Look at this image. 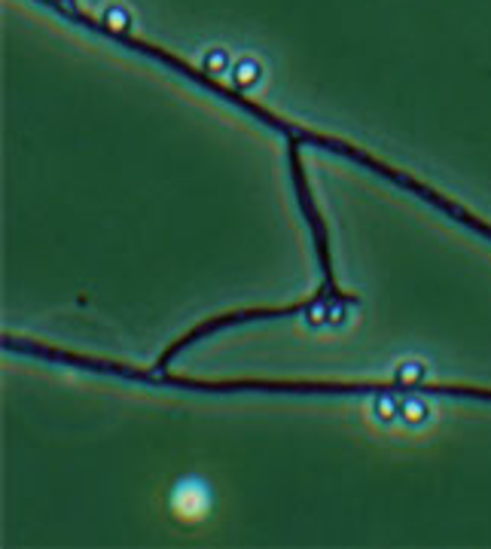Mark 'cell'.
Listing matches in <instances>:
<instances>
[{"label":"cell","instance_id":"cell-3","mask_svg":"<svg viewBox=\"0 0 491 549\" xmlns=\"http://www.w3.org/2000/svg\"><path fill=\"white\" fill-rule=\"evenodd\" d=\"M314 308H323V311H330V308H339V311H345L348 308V302H342L339 297H332L330 293V287H323L321 284V290L318 293H312L309 299H302V302H293V306H269V308H238V311H226V315H217V318H207V320H202V324H196L193 329H186L183 336H177L168 348H165L162 354H159V360H156V366L153 369H168L171 366V360L177 357V354H183L189 348V345H196V342H202V339H207V336H214V333H220V329H232V327H241V324H254V320H278V318H293V315H312Z\"/></svg>","mask_w":491,"mask_h":549},{"label":"cell","instance_id":"cell-2","mask_svg":"<svg viewBox=\"0 0 491 549\" xmlns=\"http://www.w3.org/2000/svg\"><path fill=\"white\" fill-rule=\"evenodd\" d=\"M95 369L110 378H126L138 385L177 387V391H202V394H323V397H376V394H427V397H455V400L491 403V387L476 385H452V382H330V378H193L171 376L168 369H140L119 360H95Z\"/></svg>","mask_w":491,"mask_h":549},{"label":"cell","instance_id":"cell-1","mask_svg":"<svg viewBox=\"0 0 491 549\" xmlns=\"http://www.w3.org/2000/svg\"><path fill=\"white\" fill-rule=\"evenodd\" d=\"M40 3H49V6H55V10L61 13V15H68V19L80 22V24H86V28H91L95 34H104V37L116 40V43H122V46L135 49V52H140V55L153 58V62H159V64H165V67H171V71L183 73V77H186L189 83H196V86L207 89V92H211V95H220V98H226L229 104H235L238 110H244L247 116H254V120H260L263 125H269V129H274L278 134H284L287 141H299V143H309V147H318V150H330L332 156L351 159V162L363 165V168H369L372 174L385 177L388 183H394V187H400V190H406V192H412V196H418L421 201H427L430 208H437L439 214L452 217L455 223L467 226V229H473L476 235H482V238H488V241H491V223H488V220L476 217V214H473V211L461 208V205H457V201H452V199H446L443 192H437L434 187H427V183L415 180L412 174L400 171V168H390L388 162H381V159H376L372 153H366V150H360V147H354V143H348V141H342V138H332V134L312 131V129H302V125H293V122L281 120L278 113H272V110H265L263 104H256V101H254V98H247L244 92H238V89H232V86H223V83H217V80L211 77V73L198 71V67H193L189 62H183V58L171 55V52H165V49H159V46H153V43H144V40L131 37V34H126L122 28H116V24H110V22H95V19H89V15H80L77 10H71V6H61V3H55V0H40Z\"/></svg>","mask_w":491,"mask_h":549}]
</instances>
